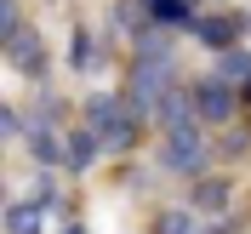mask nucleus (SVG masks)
I'll list each match as a JSON object with an SVG mask.
<instances>
[{"label": "nucleus", "instance_id": "obj_1", "mask_svg": "<svg viewBox=\"0 0 251 234\" xmlns=\"http://www.w3.org/2000/svg\"><path fill=\"white\" fill-rule=\"evenodd\" d=\"M194 114H200L205 126H223V120H234V80H223V75H211V80H194Z\"/></svg>", "mask_w": 251, "mask_h": 234}, {"label": "nucleus", "instance_id": "obj_2", "mask_svg": "<svg viewBox=\"0 0 251 234\" xmlns=\"http://www.w3.org/2000/svg\"><path fill=\"white\" fill-rule=\"evenodd\" d=\"M6 57H12V69H23L29 80L46 75V46H40V34H17L12 46H6Z\"/></svg>", "mask_w": 251, "mask_h": 234}, {"label": "nucleus", "instance_id": "obj_3", "mask_svg": "<svg viewBox=\"0 0 251 234\" xmlns=\"http://www.w3.org/2000/svg\"><path fill=\"white\" fill-rule=\"evenodd\" d=\"M6 234H46V206L40 200H12L6 206Z\"/></svg>", "mask_w": 251, "mask_h": 234}, {"label": "nucleus", "instance_id": "obj_4", "mask_svg": "<svg viewBox=\"0 0 251 234\" xmlns=\"http://www.w3.org/2000/svg\"><path fill=\"white\" fill-rule=\"evenodd\" d=\"M103 149H109V143H103V131H97L92 120L80 126L75 137H69V166H75V172H86V166H92L97 155H103Z\"/></svg>", "mask_w": 251, "mask_h": 234}, {"label": "nucleus", "instance_id": "obj_5", "mask_svg": "<svg viewBox=\"0 0 251 234\" xmlns=\"http://www.w3.org/2000/svg\"><path fill=\"white\" fill-rule=\"evenodd\" d=\"M188 29L200 34V46H211V52H228V46H240V40H234V23H217V17H194Z\"/></svg>", "mask_w": 251, "mask_h": 234}, {"label": "nucleus", "instance_id": "obj_6", "mask_svg": "<svg viewBox=\"0 0 251 234\" xmlns=\"http://www.w3.org/2000/svg\"><path fill=\"white\" fill-rule=\"evenodd\" d=\"M217 75H223V80H234V86H251V52H246V46L217 52Z\"/></svg>", "mask_w": 251, "mask_h": 234}, {"label": "nucleus", "instance_id": "obj_7", "mask_svg": "<svg viewBox=\"0 0 251 234\" xmlns=\"http://www.w3.org/2000/svg\"><path fill=\"white\" fill-rule=\"evenodd\" d=\"M29 149H34V160H63L57 131H51V126H40V120H34V131H29Z\"/></svg>", "mask_w": 251, "mask_h": 234}, {"label": "nucleus", "instance_id": "obj_8", "mask_svg": "<svg viewBox=\"0 0 251 234\" xmlns=\"http://www.w3.org/2000/svg\"><path fill=\"white\" fill-rule=\"evenodd\" d=\"M69 57H75V69L86 75V69H97V63H103V52H97V40H92V34L80 29V34H75V52H69Z\"/></svg>", "mask_w": 251, "mask_h": 234}, {"label": "nucleus", "instance_id": "obj_9", "mask_svg": "<svg viewBox=\"0 0 251 234\" xmlns=\"http://www.w3.org/2000/svg\"><path fill=\"white\" fill-rule=\"evenodd\" d=\"M160 234H200L194 229V211H166L160 217Z\"/></svg>", "mask_w": 251, "mask_h": 234}, {"label": "nucleus", "instance_id": "obj_10", "mask_svg": "<svg viewBox=\"0 0 251 234\" xmlns=\"http://www.w3.org/2000/svg\"><path fill=\"white\" fill-rule=\"evenodd\" d=\"M194 200H200V206H228V183H200Z\"/></svg>", "mask_w": 251, "mask_h": 234}, {"label": "nucleus", "instance_id": "obj_11", "mask_svg": "<svg viewBox=\"0 0 251 234\" xmlns=\"http://www.w3.org/2000/svg\"><path fill=\"white\" fill-rule=\"evenodd\" d=\"M0 126H6V143H17V137H23V114H17V109H6V114H0Z\"/></svg>", "mask_w": 251, "mask_h": 234}, {"label": "nucleus", "instance_id": "obj_12", "mask_svg": "<svg viewBox=\"0 0 251 234\" xmlns=\"http://www.w3.org/2000/svg\"><path fill=\"white\" fill-rule=\"evenodd\" d=\"M69 234H86V229H69Z\"/></svg>", "mask_w": 251, "mask_h": 234}]
</instances>
